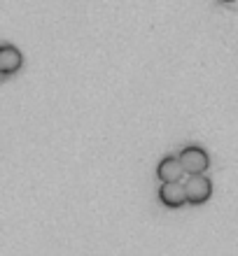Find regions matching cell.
<instances>
[{"mask_svg":"<svg viewBox=\"0 0 238 256\" xmlns=\"http://www.w3.org/2000/svg\"><path fill=\"white\" fill-rule=\"evenodd\" d=\"M159 200L166 205V208H180L187 200V191H184V184H180L177 180L173 182H161V189H159Z\"/></svg>","mask_w":238,"mask_h":256,"instance_id":"3","label":"cell"},{"mask_svg":"<svg viewBox=\"0 0 238 256\" xmlns=\"http://www.w3.org/2000/svg\"><path fill=\"white\" fill-rule=\"evenodd\" d=\"M180 161H182L184 172L196 175V172H205L210 166V158L201 147H187L180 152Z\"/></svg>","mask_w":238,"mask_h":256,"instance_id":"2","label":"cell"},{"mask_svg":"<svg viewBox=\"0 0 238 256\" xmlns=\"http://www.w3.org/2000/svg\"><path fill=\"white\" fill-rule=\"evenodd\" d=\"M24 63V56L14 44H0V74H14Z\"/></svg>","mask_w":238,"mask_h":256,"instance_id":"4","label":"cell"},{"mask_svg":"<svg viewBox=\"0 0 238 256\" xmlns=\"http://www.w3.org/2000/svg\"><path fill=\"white\" fill-rule=\"evenodd\" d=\"M224 2H229V0H224Z\"/></svg>","mask_w":238,"mask_h":256,"instance_id":"6","label":"cell"},{"mask_svg":"<svg viewBox=\"0 0 238 256\" xmlns=\"http://www.w3.org/2000/svg\"><path fill=\"white\" fill-rule=\"evenodd\" d=\"M184 172L182 168V161H180V156H166L161 163H159L157 168V175L161 182H173V180H180Z\"/></svg>","mask_w":238,"mask_h":256,"instance_id":"5","label":"cell"},{"mask_svg":"<svg viewBox=\"0 0 238 256\" xmlns=\"http://www.w3.org/2000/svg\"><path fill=\"white\" fill-rule=\"evenodd\" d=\"M184 191H187V200L191 205H201V202H205L210 198L212 184L203 172H196V175H189V180L184 182Z\"/></svg>","mask_w":238,"mask_h":256,"instance_id":"1","label":"cell"}]
</instances>
